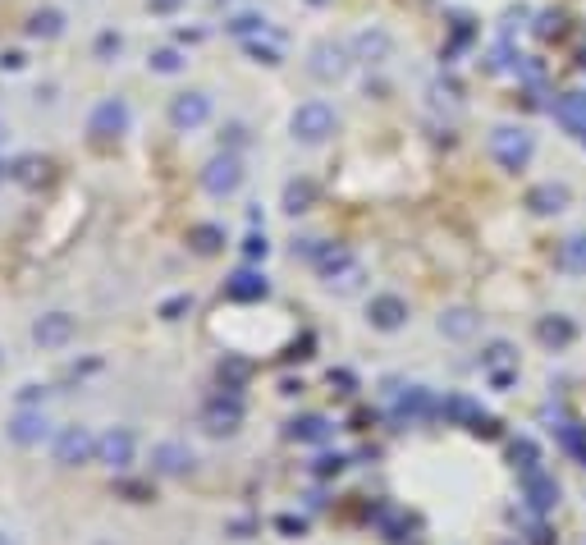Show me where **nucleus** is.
Here are the masks:
<instances>
[{
  "label": "nucleus",
  "mask_w": 586,
  "mask_h": 545,
  "mask_svg": "<svg viewBox=\"0 0 586 545\" xmlns=\"http://www.w3.org/2000/svg\"><path fill=\"white\" fill-rule=\"evenodd\" d=\"M527 207L541 211V216L563 211V207H568V188H563V183H536V188L527 193Z\"/></svg>",
  "instance_id": "dca6fc26"
},
{
  "label": "nucleus",
  "mask_w": 586,
  "mask_h": 545,
  "mask_svg": "<svg viewBox=\"0 0 586 545\" xmlns=\"http://www.w3.org/2000/svg\"><path fill=\"white\" fill-rule=\"evenodd\" d=\"M312 202H317L312 179H288V183H284V211H288V216H303V211H312Z\"/></svg>",
  "instance_id": "f3484780"
},
{
  "label": "nucleus",
  "mask_w": 586,
  "mask_h": 545,
  "mask_svg": "<svg viewBox=\"0 0 586 545\" xmlns=\"http://www.w3.org/2000/svg\"><path fill=\"white\" fill-rule=\"evenodd\" d=\"M188 307H193V298H184V294H179V298H170V303H161V316H165V321H179V316H184Z\"/></svg>",
  "instance_id": "c756f323"
},
{
  "label": "nucleus",
  "mask_w": 586,
  "mask_h": 545,
  "mask_svg": "<svg viewBox=\"0 0 586 545\" xmlns=\"http://www.w3.org/2000/svg\"><path fill=\"white\" fill-rule=\"evenodd\" d=\"M266 28H270V23H266L261 10H239V14L225 19V33H234V37H243V42H248V37H261Z\"/></svg>",
  "instance_id": "aec40b11"
},
{
  "label": "nucleus",
  "mask_w": 586,
  "mask_h": 545,
  "mask_svg": "<svg viewBox=\"0 0 586 545\" xmlns=\"http://www.w3.org/2000/svg\"><path fill=\"white\" fill-rule=\"evenodd\" d=\"M532 152H536V143H532V133H527V128L499 124V128L490 133V156H495L504 170H523V165L532 161Z\"/></svg>",
  "instance_id": "f03ea898"
},
{
  "label": "nucleus",
  "mask_w": 586,
  "mask_h": 545,
  "mask_svg": "<svg viewBox=\"0 0 586 545\" xmlns=\"http://www.w3.org/2000/svg\"><path fill=\"white\" fill-rule=\"evenodd\" d=\"M184 5V0H146V10H152V14H175Z\"/></svg>",
  "instance_id": "2f4dec72"
},
{
  "label": "nucleus",
  "mask_w": 586,
  "mask_h": 545,
  "mask_svg": "<svg viewBox=\"0 0 586 545\" xmlns=\"http://www.w3.org/2000/svg\"><path fill=\"white\" fill-rule=\"evenodd\" d=\"M348 70H353V51L339 46V42H317V46L307 51V74H312L317 83H339Z\"/></svg>",
  "instance_id": "20e7f679"
},
{
  "label": "nucleus",
  "mask_w": 586,
  "mask_h": 545,
  "mask_svg": "<svg viewBox=\"0 0 586 545\" xmlns=\"http://www.w3.org/2000/svg\"><path fill=\"white\" fill-rule=\"evenodd\" d=\"M188 243H193V252L211 257V252L225 248V230H220V225H193V230H188Z\"/></svg>",
  "instance_id": "412c9836"
},
{
  "label": "nucleus",
  "mask_w": 586,
  "mask_h": 545,
  "mask_svg": "<svg viewBox=\"0 0 586 545\" xmlns=\"http://www.w3.org/2000/svg\"><path fill=\"white\" fill-rule=\"evenodd\" d=\"M146 64H152V74H179L184 70V51L179 46H156L152 55H146Z\"/></svg>",
  "instance_id": "5701e85b"
},
{
  "label": "nucleus",
  "mask_w": 586,
  "mask_h": 545,
  "mask_svg": "<svg viewBox=\"0 0 586 545\" xmlns=\"http://www.w3.org/2000/svg\"><path fill=\"white\" fill-rule=\"evenodd\" d=\"M97 463H106L110 472H124L133 463V436L124 427H110L97 436Z\"/></svg>",
  "instance_id": "9d476101"
},
{
  "label": "nucleus",
  "mask_w": 586,
  "mask_h": 545,
  "mask_svg": "<svg viewBox=\"0 0 586 545\" xmlns=\"http://www.w3.org/2000/svg\"><path fill=\"white\" fill-rule=\"evenodd\" d=\"M60 33H64V14H60V10H51V5H46V10H33V14H28V37L55 42Z\"/></svg>",
  "instance_id": "6ab92c4d"
},
{
  "label": "nucleus",
  "mask_w": 586,
  "mask_h": 545,
  "mask_svg": "<svg viewBox=\"0 0 586 545\" xmlns=\"http://www.w3.org/2000/svg\"><path fill=\"white\" fill-rule=\"evenodd\" d=\"M37 399H46V390H42V385H24V390H19V403H24V408H33Z\"/></svg>",
  "instance_id": "473e14b6"
},
{
  "label": "nucleus",
  "mask_w": 586,
  "mask_h": 545,
  "mask_svg": "<svg viewBox=\"0 0 586 545\" xmlns=\"http://www.w3.org/2000/svg\"><path fill=\"white\" fill-rule=\"evenodd\" d=\"M193 463H197L193 449L179 440H161L152 449V472H161V476H184V472H193Z\"/></svg>",
  "instance_id": "f8f14e48"
},
{
  "label": "nucleus",
  "mask_w": 586,
  "mask_h": 545,
  "mask_svg": "<svg viewBox=\"0 0 586 545\" xmlns=\"http://www.w3.org/2000/svg\"><path fill=\"white\" fill-rule=\"evenodd\" d=\"M288 436H293V440H326V436H330V422H326V418H298V422L288 427Z\"/></svg>",
  "instance_id": "b1692460"
},
{
  "label": "nucleus",
  "mask_w": 586,
  "mask_h": 545,
  "mask_svg": "<svg viewBox=\"0 0 586 545\" xmlns=\"http://www.w3.org/2000/svg\"><path fill=\"white\" fill-rule=\"evenodd\" d=\"M73 330H79V325H73L69 312H46V316L33 321V344L37 349H64L73 339Z\"/></svg>",
  "instance_id": "6e6552de"
},
{
  "label": "nucleus",
  "mask_w": 586,
  "mask_h": 545,
  "mask_svg": "<svg viewBox=\"0 0 586 545\" xmlns=\"http://www.w3.org/2000/svg\"><path fill=\"white\" fill-rule=\"evenodd\" d=\"M440 330L454 334V339H468L477 330V316L472 312H449V316H440Z\"/></svg>",
  "instance_id": "393cba45"
},
{
  "label": "nucleus",
  "mask_w": 586,
  "mask_h": 545,
  "mask_svg": "<svg viewBox=\"0 0 586 545\" xmlns=\"http://www.w3.org/2000/svg\"><path fill=\"white\" fill-rule=\"evenodd\" d=\"M0 545H19V540H14L10 531H0Z\"/></svg>",
  "instance_id": "f704fd0d"
},
{
  "label": "nucleus",
  "mask_w": 586,
  "mask_h": 545,
  "mask_svg": "<svg viewBox=\"0 0 586 545\" xmlns=\"http://www.w3.org/2000/svg\"><path fill=\"white\" fill-rule=\"evenodd\" d=\"M326 285H330V289H339V294H353V289L362 285V266H357V261H348L344 270H335V276H330Z\"/></svg>",
  "instance_id": "a878e982"
},
{
  "label": "nucleus",
  "mask_w": 586,
  "mask_h": 545,
  "mask_svg": "<svg viewBox=\"0 0 586 545\" xmlns=\"http://www.w3.org/2000/svg\"><path fill=\"white\" fill-rule=\"evenodd\" d=\"M243 51L257 60V64H279V46L275 42H261V37H248L243 42Z\"/></svg>",
  "instance_id": "bb28decb"
},
{
  "label": "nucleus",
  "mask_w": 586,
  "mask_h": 545,
  "mask_svg": "<svg viewBox=\"0 0 586 545\" xmlns=\"http://www.w3.org/2000/svg\"><path fill=\"white\" fill-rule=\"evenodd\" d=\"M5 174H10V165H0V183H5Z\"/></svg>",
  "instance_id": "c9c22d12"
},
{
  "label": "nucleus",
  "mask_w": 586,
  "mask_h": 545,
  "mask_svg": "<svg viewBox=\"0 0 586 545\" xmlns=\"http://www.w3.org/2000/svg\"><path fill=\"white\" fill-rule=\"evenodd\" d=\"M225 294H230L234 303H257V298L270 294V285H266L261 270H234V276L225 280Z\"/></svg>",
  "instance_id": "ddd939ff"
},
{
  "label": "nucleus",
  "mask_w": 586,
  "mask_h": 545,
  "mask_svg": "<svg viewBox=\"0 0 586 545\" xmlns=\"http://www.w3.org/2000/svg\"><path fill=\"white\" fill-rule=\"evenodd\" d=\"M51 454H55L60 467H83V463L97 458V436L88 427H64V431H55Z\"/></svg>",
  "instance_id": "39448f33"
},
{
  "label": "nucleus",
  "mask_w": 586,
  "mask_h": 545,
  "mask_svg": "<svg viewBox=\"0 0 586 545\" xmlns=\"http://www.w3.org/2000/svg\"><path fill=\"white\" fill-rule=\"evenodd\" d=\"M307 5H326V0H307Z\"/></svg>",
  "instance_id": "4c0bfd02"
},
{
  "label": "nucleus",
  "mask_w": 586,
  "mask_h": 545,
  "mask_svg": "<svg viewBox=\"0 0 586 545\" xmlns=\"http://www.w3.org/2000/svg\"><path fill=\"white\" fill-rule=\"evenodd\" d=\"M239 183H243V161H239V152H220V156H211V161L202 165V188H206L211 197H230V193H239Z\"/></svg>",
  "instance_id": "423d86ee"
},
{
  "label": "nucleus",
  "mask_w": 586,
  "mask_h": 545,
  "mask_svg": "<svg viewBox=\"0 0 586 545\" xmlns=\"http://www.w3.org/2000/svg\"><path fill=\"white\" fill-rule=\"evenodd\" d=\"M243 252L257 261V257H266L270 252V243H266V234H248V243H243Z\"/></svg>",
  "instance_id": "7c9ffc66"
},
{
  "label": "nucleus",
  "mask_w": 586,
  "mask_h": 545,
  "mask_svg": "<svg viewBox=\"0 0 586 545\" xmlns=\"http://www.w3.org/2000/svg\"><path fill=\"white\" fill-rule=\"evenodd\" d=\"M559 266L572 270V276H586V234L563 239V248H559Z\"/></svg>",
  "instance_id": "4be33fe9"
},
{
  "label": "nucleus",
  "mask_w": 586,
  "mask_h": 545,
  "mask_svg": "<svg viewBox=\"0 0 586 545\" xmlns=\"http://www.w3.org/2000/svg\"><path fill=\"white\" fill-rule=\"evenodd\" d=\"M128 101L124 97H106V101H97L92 106V115H88V133L97 143H115V138H124L128 133Z\"/></svg>",
  "instance_id": "7ed1b4c3"
},
{
  "label": "nucleus",
  "mask_w": 586,
  "mask_h": 545,
  "mask_svg": "<svg viewBox=\"0 0 586 545\" xmlns=\"http://www.w3.org/2000/svg\"><path fill=\"white\" fill-rule=\"evenodd\" d=\"M353 60H366V64H381V60H390V33L385 28H366V33H357L353 37Z\"/></svg>",
  "instance_id": "4468645a"
},
{
  "label": "nucleus",
  "mask_w": 586,
  "mask_h": 545,
  "mask_svg": "<svg viewBox=\"0 0 586 545\" xmlns=\"http://www.w3.org/2000/svg\"><path fill=\"white\" fill-rule=\"evenodd\" d=\"M51 436V422H46V413H42V408H19V413L10 418V440L14 445H42Z\"/></svg>",
  "instance_id": "9b49d317"
},
{
  "label": "nucleus",
  "mask_w": 586,
  "mask_h": 545,
  "mask_svg": "<svg viewBox=\"0 0 586 545\" xmlns=\"http://www.w3.org/2000/svg\"><path fill=\"white\" fill-rule=\"evenodd\" d=\"M0 143H5V124H0Z\"/></svg>",
  "instance_id": "e433bc0d"
},
{
  "label": "nucleus",
  "mask_w": 586,
  "mask_h": 545,
  "mask_svg": "<svg viewBox=\"0 0 586 545\" xmlns=\"http://www.w3.org/2000/svg\"><path fill=\"white\" fill-rule=\"evenodd\" d=\"M14 179H24V183H42V179H46V161H37V156H24V161L14 165Z\"/></svg>",
  "instance_id": "c85d7f7f"
},
{
  "label": "nucleus",
  "mask_w": 586,
  "mask_h": 545,
  "mask_svg": "<svg viewBox=\"0 0 586 545\" xmlns=\"http://www.w3.org/2000/svg\"><path fill=\"white\" fill-rule=\"evenodd\" d=\"M119 51H124V37H119V33H101V37H97V46H92V55H97L101 64H106V60H115Z\"/></svg>",
  "instance_id": "cd10ccee"
},
{
  "label": "nucleus",
  "mask_w": 586,
  "mask_h": 545,
  "mask_svg": "<svg viewBox=\"0 0 586 545\" xmlns=\"http://www.w3.org/2000/svg\"><path fill=\"white\" fill-rule=\"evenodd\" d=\"M0 70H24V55L10 51V55H0Z\"/></svg>",
  "instance_id": "72a5a7b5"
},
{
  "label": "nucleus",
  "mask_w": 586,
  "mask_h": 545,
  "mask_svg": "<svg viewBox=\"0 0 586 545\" xmlns=\"http://www.w3.org/2000/svg\"><path fill=\"white\" fill-rule=\"evenodd\" d=\"M288 128H293V138H298V143L317 147V143L335 138V128H339V115H335V106H330V101H321V97H317V101H303L298 110H293Z\"/></svg>",
  "instance_id": "f257e3e1"
},
{
  "label": "nucleus",
  "mask_w": 586,
  "mask_h": 545,
  "mask_svg": "<svg viewBox=\"0 0 586 545\" xmlns=\"http://www.w3.org/2000/svg\"><path fill=\"white\" fill-rule=\"evenodd\" d=\"M239 422H243V403L230 394H220V399H211L206 408H202V427L211 431V436H230V431H239Z\"/></svg>",
  "instance_id": "1a4fd4ad"
},
{
  "label": "nucleus",
  "mask_w": 586,
  "mask_h": 545,
  "mask_svg": "<svg viewBox=\"0 0 586 545\" xmlns=\"http://www.w3.org/2000/svg\"><path fill=\"white\" fill-rule=\"evenodd\" d=\"M211 119V97L206 92H179L175 101H170V124L179 128V133H193V128H202Z\"/></svg>",
  "instance_id": "0eeeda50"
},
{
  "label": "nucleus",
  "mask_w": 586,
  "mask_h": 545,
  "mask_svg": "<svg viewBox=\"0 0 586 545\" xmlns=\"http://www.w3.org/2000/svg\"><path fill=\"white\" fill-rule=\"evenodd\" d=\"M554 115H559L572 133H581V138H586V97H581V92L559 97V101H554Z\"/></svg>",
  "instance_id": "a211bd4d"
},
{
  "label": "nucleus",
  "mask_w": 586,
  "mask_h": 545,
  "mask_svg": "<svg viewBox=\"0 0 586 545\" xmlns=\"http://www.w3.org/2000/svg\"><path fill=\"white\" fill-rule=\"evenodd\" d=\"M372 325L376 330H399L403 325V316H408V303L403 298H394V294H381V298H372Z\"/></svg>",
  "instance_id": "2eb2a0df"
}]
</instances>
